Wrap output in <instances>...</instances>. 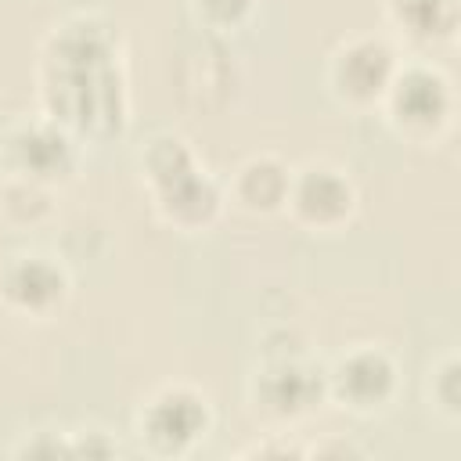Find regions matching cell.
<instances>
[{
	"instance_id": "1",
	"label": "cell",
	"mask_w": 461,
	"mask_h": 461,
	"mask_svg": "<svg viewBox=\"0 0 461 461\" xmlns=\"http://www.w3.org/2000/svg\"><path fill=\"white\" fill-rule=\"evenodd\" d=\"M119 58V40L97 14H68L54 22L36 61L43 115L61 122L76 140L101 144L119 137L130 119Z\"/></svg>"
},
{
	"instance_id": "2",
	"label": "cell",
	"mask_w": 461,
	"mask_h": 461,
	"mask_svg": "<svg viewBox=\"0 0 461 461\" xmlns=\"http://www.w3.org/2000/svg\"><path fill=\"white\" fill-rule=\"evenodd\" d=\"M140 180L155 216L180 234L209 230L227 205V191L202 169L187 137L180 133H155L144 144Z\"/></svg>"
},
{
	"instance_id": "3",
	"label": "cell",
	"mask_w": 461,
	"mask_h": 461,
	"mask_svg": "<svg viewBox=\"0 0 461 461\" xmlns=\"http://www.w3.org/2000/svg\"><path fill=\"white\" fill-rule=\"evenodd\" d=\"M212 429V403L187 382H169L148 393L133 414V436L151 457H187Z\"/></svg>"
},
{
	"instance_id": "4",
	"label": "cell",
	"mask_w": 461,
	"mask_h": 461,
	"mask_svg": "<svg viewBox=\"0 0 461 461\" xmlns=\"http://www.w3.org/2000/svg\"><path fill=\"white\" fill-rule=\"evenodd\" d=\"M385 122L411 144L439 140L454 122V86L443 68L429 61H400L382 104Z\"/></svg>"
},
{
	"instance_id": "5",
	"label": "cell",
	"mask_w": 461,
	"mask_h": 461,
	"mask_svg": "<svg viewBox=\"0 0 461 461\" xmlns=\"http://www.w3.org/2000/svg\"><path fill=\"white\" fill-rule=\"evenodd\" d=\"M0 169L47 187H61L79 169V140L50 115H25L0 137Z\"/></svg>"
},
{
	"instance_id": "6",
	"label": "cell",
	"mask_w": 461,
	"mask_h": 461,
	"mask_svg": "<svg viewBox=\"0 0 461 461\" xmlns=\"http://www.w3.org/2000/svg\"><path fill=\"white\" fill-rule=\"evenodd\" d=\"M400 68V54L385 36L375 32H353L335 43L324 65L328 90L346 108H378L393 76Z\"/></svg>"
},
{
	"instance_id": "7",
	"label": "cell",
	"mask_w": 461,
	"mask_h": 461,
	"mask_svg": "<svg viewBox=\"0 0 461 461\" xmlns=\"http://www.w3.org/2000/svg\"><path fill=\"white\" fill-rule=\"evenodd\" d=\"M328 400L324 367L299 353H270L249 378V403L274 425L310 418Z\"/></svg>"
},
{
	"instance_id": "8",
	"label": "cell",
	"mask_w": 461,
	"mask_h": 461,
	"mask_svg": "<svg viewBox=\"0 0 461 461\" xmlns=\"http://www.w3.org/2000/svg\"><path fill=\"white\" fill-rule=\"evenodd\" d=\"M324 389L328 400L357 418H375L393 407L400 393V364L389 349L360 342L331 360L324 367Z\"/></svg>"
},
{
	"instance_id": "9",
	"label": "cell",
	"mask_w": 461,
	"mask_h": 461,
	"mask_svg": "<svg viewBox=\"0 0 461 461\" xmlns=\"http://www.w3.org/2000/svg\"><path fill=\"white\" fill-rule=\"evenodd\" d=\"M357 184L331 162H306L292 169L285 212L310 234H335L357 216Z\"/></svg>"
},
{
	"instance_id": "10",
	"label": "cell",
	"mask_w": 461,
	"mask_h": 461,
	"mask_svg": "<svg viewBox=\"0 0 461 461\" xmlns=\"http://www.w3.org/2000/svg\"><path fill=\"white\" fill-rule=\"evenodd\" d=\"M72 292L68 270L47 252H22L0 267V306L22 321H50Z\"/></svg>"
},
{
	"instance_id": "11",
	"label": "cell",
	"mask_w": 461,
	"mask_h": 461,
	"mask_svg": "<svg viewBox=\"0 0 461 461\" xmlns=\"http://www.w3.org/2000/svg\"><path fill=\"white\" fill-rule=\"evenodd\" d=\"M288 184H292V166L270 151H259V155H249L230 173L227 202H234V209L249 216H274V212H285Z\"/></svg>"
},
{
	"instance_id": "12",
	"label": "cell",
	"mask_w": 461,
	"mask_h": 461,
	"mask_svg": "<svg viewBox=\"0 0 461 461\" xmlns=\"http://www.w3.org/2000/svg\"><path fill=\"white\" fill-rule=\"evenodd\" d=\"M385 18L414 43H443L457 32V0H382Z\"/></svg>"
},
{
	"instance_id": "13",
	"label": "cell",
	"mask_w": 461,
	"mask_h": 461,
	"mask_svg": "<svg viewBox=\"0 0 461 461\" xmlns=\"http://www.w3.org/2000/svg\"><path fill=\"white\" fill-rule=\"evenodd\" d=\"M50 212H54V187L36 184L29 176L4 173V180H0V216L14 230H32V227L47 223Z\"/></svg>"
},
{
	"instance_id": "14",
	"label": "cell",
	"mask_w": 461,
	"mask_h": 461,
	"mask_svg": "<svg viewBox=\"0 0 461 461\" xmlns=\"http://www.w3.org/2000/svg\"><path fill=\"white\" fill-rule=\"evenodd\" d=\"M425 396H429V407H432L447 425H457V418H461V360H457L454 349L443 353V357L429 367Z\"/></svg>"
},
{
	"instance_id": "15",
	"label": "cell",
	"mask_w": 461,
	"mask_h": 461,
	"mask_svg": "<svg viewBox=\"0 0 461 461\" xmlns=\"http://www.w3.org/2000/svg\"><path fill=\"white\" fill-rule=\"evenodd\" d=\"M256 4L259 0H191V11L209 36H234L252 22Z\"/></svg>"
},
{
	"instance_id": "16",
	"label": "cell",
	"mask_w": 461,
	"mask_h": 461,
	"mask_svg": "<svg viewBox=\"0 0 461 461\" xmlns=\"http://www.w3.org/2000/svg\"><path fill=\"white\" fill-rule=\"evenodd\" d=\"M270 454H306L303 447H292V443H256V447H245L241 457H270Z\"/></svg>"
}]
</instances>
